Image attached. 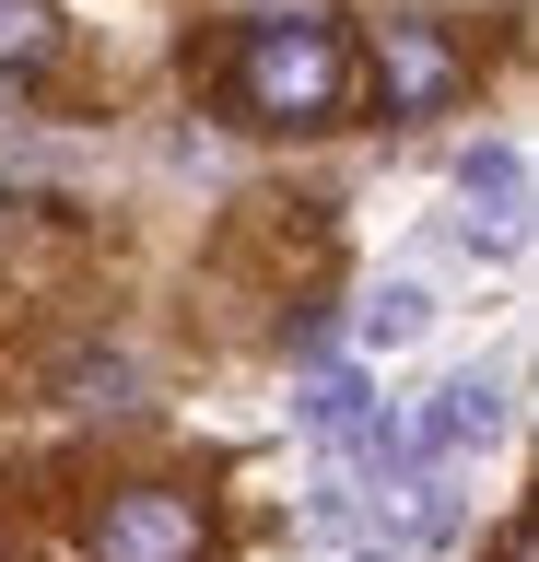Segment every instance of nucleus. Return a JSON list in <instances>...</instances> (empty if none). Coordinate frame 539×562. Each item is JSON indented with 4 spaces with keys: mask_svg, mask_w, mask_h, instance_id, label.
Instances as JSON below:
<instances>
[{
    "mask_svg": "<svg viewBox=\"0 0 539 562\" xmlns=\"http://www.w3.org/2000/svg\"><path fill=\"white\" fill-rule=\"evenodd\" d=\"M504 422H516V411H504V386L493 375H458V386H434V411L398 422V434H411V457H469V446H493Z\"/></svg>",
    "mask_w": 539,
    "mask_h": 562,
    "instance_id": "obj_4",
    "label": "nucleus"
},
{
    "mask_svg": "<svg viewBox=\"0 0 539 562\" xmlns=\"http://www.w3.org/2000/svg\"><path fill=\"white\" fill-rule=\"evenodd\" d=\"M235 82H247L258 117H317V105L340 94V47H328V24H258Z\"/></svg>",
    "mask_w": 539,
    "mask_h": 562,
    "instance_id": "obj_1",
    "label": "nucleus"
},
{
    "mask_svg": "<svg viewBox=\"0 0 539 562\" xmlns=\"http://www.w3.org/2000/svg\"><path fill=\"white\" fill-rule=\"evenodd\" d=\"M352 340H363V351L434 340V293H423V281H375V293H363V316H352Z\"/></svg>",
    "mask_w": 539,
    "mask_h": 562,
    "instance_id": "obj_6",
    "label": "nucleus"
},
{
    "mask_svg": "<svg viewBox=\"0 0 539 562\" xmlns=\"http://www.w3.org/2000/svg\"><path fill=\"white\" fill-rule=\"evenodd\" d=\"M47 47V12H24V0H0V59H36Z\"/></svg>",
    "mask_w": 539,
    "mask_h": 562,
    "instance_id": "obj_7",
    "label": "nucleus"
},
{
    "mask_svg": "<svg viewBox=\"0 0 539 562\" xmlns=\"http://www.w3.org/2000/svg\"><path fill=\"white\" fill-rule=\"evenodd\" d=\"M94 562H200V516L177 492H117L94 516Z\"/></svg>",
    "mask_w": 539,
    "mask_h": 562,
    "instance_id": "obj_3",
    "label": "nucleus"
},
{
    "mask_svg": "<svg viewBox=\"0 0 539 562\" xmlns=\"http://www.w3.org/2000/svg\"><path fill=\"white\" fill-rule=\"evenodd\" d=\"M0 117H12V82H0Z\"/></svg>",
    "mask_w": 539,
    "mask_h": 562,
    "instance_id": "obj_8",
    "label": "nucleus"
},
{
    "mask_svg": "<svg viewBox=\"0 0 539 562\" xmlns=\"http://www.w3.org/2000/svg\"><path fill=\"white\" fill-rule=\"evenodd\" d=\"M388 94L398 105H446V94H458V59H446L434 24H388Z\"/></svg>",
    "mask_w": 539,
    "mask_h": 562,
    "instance_id": "obj_5",
    "label": "nucleus"
},
{
    "mask_svg": "<svg viewBox=\"0 0 539 562\" xmlns=\"http://www.w3.org/2000/svg\"><path fill=\"white\" fill-rule=\"evenodd\" d=\"M458 200H469V246L516 258V246H528V153H516V140L458 153Z\"/></svg>",
    "mask_w": 539,
    "mask_h": 562,
    "instance_id": "obj_2",
    "label": "nucleus"
}]
</instances>
